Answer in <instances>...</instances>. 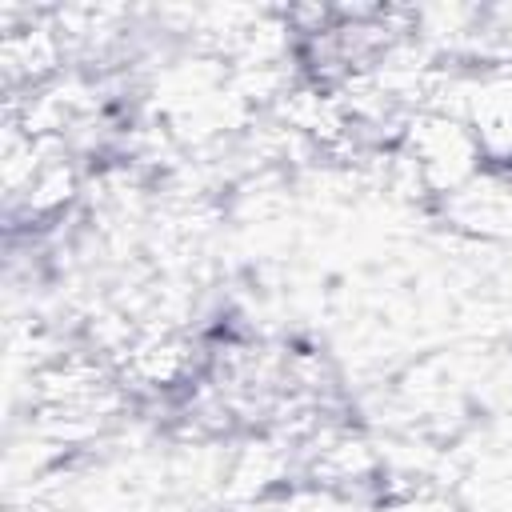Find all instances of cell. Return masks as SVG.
Returning <instances> with one entry per match:
<instances>
[{
  "label": "cell",
  "instance_id": "1",
  "mask_svg": "<svg viewBox=\"0 0 512 512\" xmlns=\"http://www.w3.org/2000/svg\"><path fill=\"white\" fill-rule=\"evenodd\" d=\"M468 124L480 152L512 160V76H488L468 100Z\"/></svg>",
  "mask_w": 512,
  "mask_h": 512
}]
</instances>
